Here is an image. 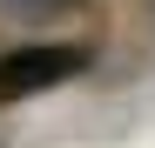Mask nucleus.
Instances as JSON below:
<instances>
[{"mask_svg": "<svg viewBox=\"0 0 155 148\" xmlns=\"http://www.w3.org/2000/svg\"><path fill=\"white\" fill-rule=\"evenodd\" d=\"M81 67H88V47H74V40L14 47V54H0V101H27V94H41V88H61Z\"/></svg>", "mask_w": 155, "mask_h": 148, "instance_id": "obj_1", "label": "nucleus"}]
</instances>
